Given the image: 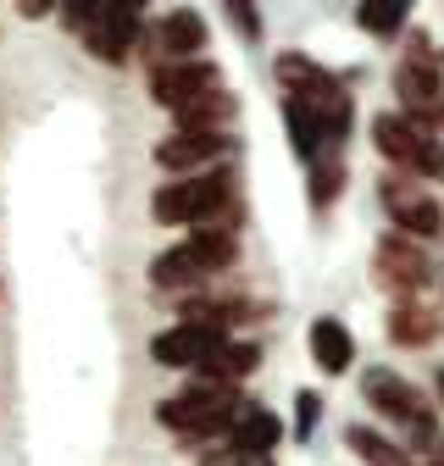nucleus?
<instances>
[{"label": "nucleus", "mask_w": 444, "mask_h": 466, "mask_svg": "<svg viewBox=\"0 0 444 466\" xmlns=\"http://www.w3.org/2000/svg\"><path fill=\"white\" fill-rule=\"evenodd\" d=\"M222 206H234V172H222V167L195 172V178H184V184H161V189L150 195V211H156V222H166V228L206 222V217H217Z\"/></svg>", "instance_id": "nucleus-2"}, {"label": "nucleus", "mask_w": 444, "mask_h": 466, "mask_svg": "<svg viewBox=\"0 0 444 466\" xmlns=\"http://www.w3.org/2000/svg\"><path fill=\"white\" fill-rule=\"evenodd\" d=\"M200 367H206L211 383H239V378H250V372L261 367V350H256V344H217Z\"/></svg>", "instance_id": "nucleus-16"}, {"label": "nucleus", "mask_w": 444, "mask_h": 466, "mask_svg": "<svg viewBox=\"0 0 444 466\" xmlns=\"http://www.w3.org/2000/svg\"><path fill=\"white\" fill-rule=\"evenodd\" d=\"M128 6H145V0H128Z\"/></svg>", "instance_id": "nucleus-27"}, {"label": "nucleus", "mask_w": 444, "mask_h": 466, "mask_svg": "<svg viewBox=\"0 0 444 466\" xmlns=\"http://www.w3.org/2000/svg\"><path fill=\"white\" fill-rule=\"evenodd\" d=\"M278 84H284L289 95H311L317 84H328V73L317 67V62H306V56H278Z\"/></svg>", "instance_id": "nucleus-19"}, {"label": "nucleus", "mask_w": 444, "mask_h": 466, "mask_svg": "<svg viewBox=\"0 0 444 466\" xmlns=\"http://www.w3.org/2000/svg\"><path fill=\"white\" fill-rule=\"evenodd\" d=\"M228 6H234V23H239L245 34H261V17H256V6H250V0H228Z\"/></svg>", "instance_id": "nucleus-24"}, {"label": "nucleus", "mask_w": 444, "mask_h": 466, "mask_svg": "<svg viewBox=\"0 0 444 466\" xmlns=\"http://www.w3.org/2000/svg\"><path fill=\"white\" fill-rule=\"evenodd\" d=\"M345 439L356 444V455H361L367 466H411V461H406L395 444H388L383 433H372V428H345Z\"/></svg>", "instance_id": "nucleus-20"}, {"label": "nucleus", "mask_w": 444, "mask_h": 466, "mask_svg": "<svg viewBox=\"0 0 444 466\" xmlns=\"http://www.w3.org/2000/svg\"><path fill=\"white\" fill-rule=\"evenodd\" d=\"M439 394H444V372H439Z\"/></svg>", "instance_id": "nucleus-26"}, {"label": "nucleus", "mask_w": 444, "mask_h": 466, "mask_svg": "<svg viewBox=\"0 0 444 466\" xmlns=\"http://www.w3.org/2000/svg\"><path fill=\"white\" fill-rule=\"evenodd\" d=\"M428 466H444V461H428Z\"/></svg>", "instance_id": "nucleus-28"}, {"label": "nucleus", "mask_w": 444, "mask_h": 466, "mask_svg": "<svg viewBox=\"0 0 444 466\" xmlns=\"http://www.w3.org/2000/svg\"><path fill=\"white\" fill-rule=\"evenodd\" d=\"M217 84V67L211 62H200V56H184V62H161L156 73H150V100L156 106H184L189 95H200V89H211Z\"/></svg>", "instance_id": "nucleus-7"}, {"label": "nucleus", "mask_w": 444, "mask_h": 466, "mask_svg": "<svg viewBox=\"0 0 444 466\" xmlns=\"http://www.w3.org/2000/svg\"><path fill=\"white\" fill-rule=\"evenodd\" d=\"M395 89H400V106H406L411 123H422V128H439V123H444V84H439V67L406 62L400 78H395Z\"/></svg>", "instance_id": "nucleus-8"}, {"label": "nucleus", "mask_w": 444, "mask_h": 466, "mask_svg": "<svg viewBox=\"0 0 444 466\" xmlns=\"http://www.w3.org/2000/svg\"><path fill=\"white\" fill-rule=\"evenodd\" d=\"M62 0H23V17H45V12H56Z\"/></svg>", "instance_id": "nucleus-25"}, {"label": "nucleus", "mask_w": 444, "mask_h": 466, "mask_svg": "<svg viewBox=\"0 0 444 466\" xmlns=\"http://www.w3.org/2000/svg\"><path fill=\"white\" fill-rule=\"evenodd\" d=\"M239 394H234V383H195V389H184V394H173V400H161L156 405V422L161 428H173V433H189V439H211V433H228L234 428V417H239Z\"/></svg>", "instance_id": "nucleus-1"}, {"label": "nucleus", "mask_w": 444, "mask_h": 466, "mask_svg": "<svg viewBox=\"0 0 444 466\" xmlns=\"http://www.w3.org/2000/svg\"><path fill=\"white\" fill-rule=\"evenodd\" d=\"M200 278H211V267H206V256L195 250V239L178 245V250H161V256L150 261V283H156V289H189V283H200Z\"/></svg>", "instance_id": "nucleus-14"}, {"label": "nucleus", "mask_w": 444, "mask_h": 466, "mask_svg": "<svg viewBox=\"0 0 444 466\" xmlns=\"http://www.w3.org/2000/svg\"><path fill=\"white\" fill-rule=\"evenodd\" d=\"M367 400L378 405L383 417H395V422H428V405H422V394L406 383V378H395V372H367Z\"/></svg>", "instance_id": "nucleus-10"}, {"label": "nucleus", "mask_w": 444, "mask_h": 466, "mask_svg": "<svg viewBox=\"0 0 444 466\" xmlns=\"http://www.w3.org/2000/svg\"><path fill=\"white\" fill-rule=\"evenodd\" d=\"M339 184H345V161L339 156H317L311 161V206H328L339 195Z\"/></svg>", "instance_id": "nucleus-22"}, {"label": "nucleus", "mask_w": 444, "mask_h": 466, "mask_svg": "<svg viewBox=\"0 0 444 466\" xmlns=\"http://www.w3.org/2000/svg\"><path fill=\"white\" fill-rule=\"evenodd\" d=\"M378 278L388 289H400V295H411V289L428 283V256L417 245H406V239H383L378 245Z\"/></svg>", "instance_id": "nucleus-11"}, {"label": "nucleus", "mask_w": 444, "mask_h": 466, "mask_svg": "<svg viewBox=\"0 0 444 466\" xmlns=\"http://www.w3.org/2000/svg\"><path fill=\"white\" fill-rule=\"evenodd\" d=\"M311 361L328 372V378H339L350 361H356V339L339 317H317L311 322Z\"/></svg>", "instance_id": "nucleus-12"}, {"label": "nucleus", "mask_w": 444, "mask_h": 466, "mask_svg": "<svg viewBox=\"0 0 444 466\" xmlns=\"http://www.w3.org/2000/svg\"><path fill=\"white\" fill-rule=\"evenodd\" d=\"M295 405H300V411H295V433H300V439H311V428H317V411H322V400H317V394H300Z\"/></svg>", "instance_id": "nucleus-23"}, {"label": "nucleus", "mask_w": 444, "mask_h": 466, "mask_svg": "<svg viewBox=\"0 0 444 466\" xmlns=\"http://www.w3.org/2000/svg\"><path fill=\"white\" fill-rule=\"evenodd\" d=\"M222 150H228V134H222V128H178L173 139L156 145V167L189 172V167H211Z\"/></svg>", "instance_id": "nucleus-9"}, {"label": "nucleus", "mask_w": 444, "mask_h": 466, "mask_svg": "<svg viewBox=\"0 0 444 466\" xmlns=\"http://www.w3.org/2000/svg\"><path fill=\"white\" fill-rule=\"evenodd\" d=\"M383 200H388V217L395 228H406L411 239H439L444 233V206L428 195V189H411V184H383Z\"/></svg>", "instance_id": "nucleus-6"}, {"label": "nucleus", "mask_w": 444, "mask_h": 466, "mask_svg": "<svg viewBox=\"0 0 444 466\" xmlns=\"http://www.w3.org/2000/svg\"><path fill=\"white\" fill-rule=\"evenodd\" d=\"M134 39H139V6H128V0H106L95 12V23L84 28V45L100 62H123Z\"/></svg>", "instance_id": "nucleus-4"}, {"label": "nucleus", "mask_w": 444, "mask_h": 466, "mask_svg": "<svg viewBox=\"0 0 444 466\" xmlns=\"http://www.w3.org/2000/svg\"><path fill=\"white\" fill-rule=\"evenodd\" d=\"M222 344V328H211V322H178V328H166V333H156L150 339V356L161 361V367H200L211 350Z\"/></svg>", "instance_id": "nucleus-5"}, {"label": "nucleus", "mask_w": 444, "mask_h": 466, "mask_svg": "<svg viewBox=\"0 0 444 466\" xmlns=\"http://www.w3.org/2000/svg\"><path fill=\"white\" fill-rule=\"evenodd\" d=\"M356 23L367 28V34H395L400 23H406V0H361V12H356Z\"/></svg>", "instance_id": "nucleus-21"}, {"label": "nucleus", "mask_w": 444, "mask_h": 466, "mask_svg": "<svg viewBox=\"0 0 444 466\" xmlns=\"http://www.w3.org/2000/svg\"><path fill=\"white\" fill-rule=\"evenodd\" d=\"M372 145H378V156H388V161L406 167V172L444 178V145H439L422 123H411V116H388V111H378V116H372Z\"/></svg>", "instance_id": "nucleus-3"}, {"label": "nucleus", "mask_w": 444, "mask_h": 466, "mask_svg": "<svg viewBox=\"0 0 444 466\" xmlns=\"http://www.w3.org/2000/svg\"><path fill=\"white\" fill-rule=\"evenodd\" d=\"M173 116H178V128H222L234 116V95L222 84H211V89L189 95L184 106H173Z\"/></svg>", "instance_id": "nucleus-15"}, {"label": "nucleus", "mask_w": 444, "mask_h": 466, "mask_svg": "<svg viewBox=\"0 0 444 466\" xmlns=\"http://www.w3.org/2000/svg\"><path fill=\"white\" fill-rule=\"evenodd\" d=\"M234 444L239 450H272L278 444V433H284V428H278V417L267 411V405H239V417H234Z\"/></svg>", "instance_id": "nucleus-17"}, {"label": "nucleus", "mask_w": 444, "mask_h": 466, "mask_svg": "<svg viewBox=\"0 0 444 466\" xmlns=\"http://www.w3.org/2000/svg\"><path fill=\"white\" fill-rule=\"evenodd\" d=\"M156 45H161V56H166V62H184V56H200V50H206V23H200V12H189V6L166 12V23L156 28Z\"/></svg>", "instance_id": "nucleus-13"}, {"label": "nucleus", "mask_w": 444, "mask_h": 466, "mask_svg": "<svg viewBox=\"0 0 444 466\" xmlns=\"http://www.w3.org/2000/svg\"><path fill=\"white\" fill-rule=\"evenodd\" d=\"M388 339H395V344H428L433 339V311H422V306H395V311H388Z\"/></svg>", "instance_id": "nucleus-18"}]
</instances>
